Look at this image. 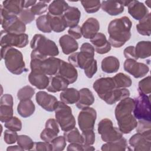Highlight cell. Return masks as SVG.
<instances>
[{"mask_svg": "<svg viewBox=\"0 0 151 151\" xmlns=\"http://www.w3.org/2000/svg\"><path fill=\"white\" fill-rule=\"evenodd\" d=\"M134 106V99L126 97L120 100L115 108L116 119L119 129L123 134L130 133L137 125L136 119L132 114Z\"/></svg>", "mask_w": 151, "mask_h": 151, "instance_id": "6da1fadb", "label": "cell"}, {"mask_svg": "<svg viewBox=\"0 0 151 151\" xmlns=\"http://www.w3.org/2000/svg\"><path fill=\"white\" fill-rule=\"evenodd\" d=\"M132 26V21L126 16L110 21L107 29L110 45L114 48H120L124 45L131 38Z\"/></svg>", "mask_w": 151, "mask_h": 151, "instance_id": "7a4b0ae2", "label": "cell"}, {"mask_svg": "<svg viewBox=\"0 0 151 151\" xmlns=\"http://www.w3.org/2000/svg\"><path fill=\"white\" fill-rule=\"evenodd\" d=\"M1 58L9 72L15 75L21 74L27 70L22 54L18 50L8 46L1 47Z\"/></svg>", "mask_w": 151, "mask_h": 151, "instance_id": "3957f363", "label": "cell"}, {"mask_svg": "<svg viewBox=\"0 0 151 151\" xmlns=\"http://www.w3.org/2000/svg\"><path fill=\"white\" fill-rule=\"evenodd\" d=\"M61 59L55 57L42 58L31 55L30 67L31 71L54 76L58 74Z\"/></svg>", "mask_w": 151, "mask_h": 151, "instance_id": "277c9868", "label": "cell"}, {"mask_svg": "<svg viewBox=\"0 0 151 151\" xmlns=\"http://www.w3.org/2000/svg\"><path fill=\"white\" fill-rule=\"evenodd\" d=\"M30 47L32 51L44 57H55L59 54L56 44L40 34L34 35L30 42Z\"/></svg>", "mask_w": 151, "mask_h": 151, "instance_id": "5b68a950", "label": "cell"}, {"mask_svg": "<svg viewBox=\"0 0 151 151\" xmlns=\"http://www.w3.org/2000/svg\"><path fill=\"white\" fill-rule=\"evenodd\" d=\"M55 117L61 130L66 132L76 126V119L70 106L61 101H58L55 109Z\"/></svg>", "mask_w": 151, "mask_h": 151, "instance_id": "8992f818", "label": "cell"}, {"mask_svg": "<svg viewBox=\"0 0 151 151\" xmlns=\"http://www.w3.org/2000/svg\"><path fill=\"white\" fill-rule=\"evenodd\" d=\"M1 24L4 30L15 34H24L26 31L25 24L19 18L7 12L1 5Z\"/></svg>", "mask_w": 151, "mask_h": 151, "instance_id": "52a82bcc", "label": "cell"}, {"mask_svg": "<svg viewBox=\"0 0 151 151\" xmlns=\"http://www.w3.org/2000/svg\"><path fill=\"white\" fill-rule=\"evenodd\" d=\"M97 127L98 133L101 135L103 142H114L123 137V133L119 128L113 126L112 121L109 119L105 118L100 120Z\"/></svg>", "mask_w": 151, "mask_h": 151, "instance_id": "ba28073f", "label": "cell"}, {"mask_svg": "<svg viewBox=\"0 0 151 151\" xmlns=\"http://www.w3.org/2000/svg\"><path fill=\"white\" fill-rule=\"evenodd\" d=\"M134 106L133 110L134 117L138 120H151L150 96L139 94L134 99Z\"/></svg>", "mask_w": 151, "mask_h": 151, "instance_id": "9c48e42d", "label": "cell"}, {"mask_svg": "<svg viewBox=\"0 0 151 151\" xmlns=\"http://www.w3.org/2000/svg\"><path fill=\"white\" fill-rule=\"evenodd\" d=\"M28 44V35L27 34H15L9 33L5 30L1 31V47L24 48Z\"/></svg>", "mask_w": 151, "mask_h": 151, "instance_id": "30bf717a", "label": "cell"}, {"mask_svg": "<svg viewBox=\"0 0 151 151\" xmlns=\"http://www.w3.org/2000/svg\"><path fill=\"white\" fill-rule=\"evenodd\" d=\"M93 87L98 96L103 101H105L116 88L112 77H101L97 79L94 82Z\"/></svg>", "mask_w": 151, "mask_h": 151, "instance_id": "8fae6325", "label": "cell"}, {"mask_svg": "<svg viewBox=\"0 0 151 151\" xmlns=\"http://www.w3.org/2000/svg\"><path fill=\"white\" fill-rule=\"evenodd\" d=\"M97 118V112L92 107L81 109L78 116V124L81 131L93 130Z\"/></svg>", "mask_w": 151, "mask_h": 151, "instance_id": "7c38bea8", "label": "cell"}, {"mask_svg": "<svg viewBox=\"0 0 151 151\" xmlns=\"http://www.w3.org/2000/svg\"><path fill=\"white\" fill-rule=\"evenodd\" d=\"M124 70L132 75L134 78H139L145 76L149 71V67L145 63L137 62L136 60L126 59L123 64Z\"/></svg>", "mask_w": 151, "mask_h": 151, "instance_id": "4fadbf2b", "label": "cell"}, {"mask_svg": "<svg viewBox=\"0 0 151 151\" xmlns=\"http://www.w3.org/2000/svg\"><path fill=\"white\" fill-rule=\"evenodd\" d=\"M94 55L80 51V52H74L70 54L68 58L69 63L75 67L81 69H86L94 61Z\"/></svg>", "mask_w": 151, "mask_h": 151, "instance_id": "5bb4252c", "label": "cell"}, {"mask_svg": "<svg viewBox=\"0 0 151 151\" xmlns=\"http://www.w3.org/2000/svg\"><path fill=\"white\" fill-rule=\"evenodd\" d=\"M129 144L134 151H150L151 136L137 132L130 138Z\"/></svg>", "mask_w": 151, "mask_h": 151, "instance_id": "9a60e30c", "label": "cell"}, {"mask_svg": "<svg viewBox=\"0 0 151 151\" xmlns=\"http://www.w3.org/2000/svg\"><path fill=\"white\" fill-rule=\"evenodd\" d=\"M13 97L9 94H5L0 100V120L2 123L9 121L13 117Z\"/></svg>", "mask_w": 151, "mask_h": 151, "instance_id": "2e32d148", "label": "cell"}, {"mask_svg": "<svg viewBox=\"0 0 151 151\" xmlns=\"http://www.w3.org/2000/svg\"><path fill=\"white\" fill-rule=\"evenodd\" d=\"M35 100L38 104L47 111H54L58 102L55 96L44 91H39L37 93Z\"/></svg>", "mask_w": 151, "mask_h": 151, "instance_id": "e0dca14e", "label": "cell"}, {"mask_svg": "<svg viewBox=\"0 0 151 151\" xmlns=\"http://www.w3.org/2000/svg\"><path fill=\"white\" fill-rule=\"evenodd\" d=\"M60 132L58 124L55 119H49L46 121L45 129L40 134V138L44 142L51 143L52 140L58 136Z\"/></svg>", "mask_w": 151, "mask_h": 151, "instance_id": "ac0fdd59", "label": "cell"}, {"mask_svg": "<svg viewBox=\"0 0 151 151\" xmlns=\"http://www.w3.org/2000/svg\"><path fill=\"white\" fill-rule=\"evenodd\" d=\"M58 74L65 78L69 84L76 82L78 78V72L76 67L62 60L60 61Z\"/></svg>", "mask_w": 151, "mask_h": 151, "instance_id": "d6986e66", "label": "cell"}, {"mask_svg": "<svg viewBox=\"0 0 151 151\" xmlns=\"http://www.w3.org/2000/svg\"><path fill=\"white\" fill-rule=\"evenodd\" d=\"M94 50L99 54H104L109 52L111 50V45L107 40L106 35L101 33L98 32L90 40Z\"/></svg>", "mask_w": 151, "mask_h": 151, "instance_id": "ffe728a7", "label": "cell"}, {"mask_svg": "<svg viewBox=\"0 0 151 151\" xmlns=\"http://www.w3.org/2000/svg\"><path fill=\"white\" fill-rule=\"evenodd\" d=\"M81 28L82 35L86 39L91 40L98 33L100 24L96 18L90 17L84 22Z\"/></svg>", "mask_w": 151, "mask_h": 151, "instance_id": "44dd1931", "label": "cell"}, {"mask_svg": "<svg viewBox=\"0 0 151 151\" xmlns=\"http://www.w3.org/2000/svg\"><path fill=\"white\" fill-rule=\"evenodd\" d=\"M129 14L136 20L140 21L148 13L149 11L143 3L139 1H131L127 6Z\"/></svg>", "mask_w": 151, "mask_h": 151, "instance_id": "7402d4cb", "label": "cell"}, {"mask_svg": "<svg viewBox=\"0 0 151 151\" xmlns=\"http://www.w3.org/2000/svg\"><path fill=\"white\" fill-rule=\"evenodd\" d=\"M69 83L63 77L58 74L49 77V84L47 88L48 91L57 93L67 88Z\"/></svg>", "mask_w": 151, "mask_h": 151, "instance_id": "603a6c76", "label": "cell"}, {"mask_svg": "<svg viewBox=\"0 0 151 151\" xmlns=\"http://www.w3.org/2000/svg\"><path fill=\"white\" fill-rule=\"evenodd\" d=\"M59 44L63 52L68 55L75 52L78 48V44L77 41L69 35H64L59 39Z\"/></svg>", "mask_w": 151, "mask_h": 151, "instance_id": "cb8c5ba5", "label": "cell"}, {"mask_svg": "<svg viewBox=\"0 0 151 151\" xmlns=\"http://www.w3.org/2000/svg\"><path fill=\"white\" fill-rule=\"evenodd\" d=\"M28 78L31 84L40 90L47 88L49 84V77L44 74L31 71Z\"/></svg>", "mask_w": 151, "mask_h": 151, "instance_id": "d4e9b609", "label": "cell"}, {"mask_svg": "<svg viewBox=\"0 0 151 151\" xmlns=\"http://www.w3.org/2000/svg\"><path fill=\"white\" fill-rule=\"evenodd\" d=\"M101 8L103 11L112 16L119 15L124 11V6L121 1H103L101 3Z\"/></svg>", "mask_w": 151, "mask_h": 151, "instance_id": "484cf974", "label": "cell"}, {"mask_svg": "<svg viewBox=\"0 0 151 151\" xmlns=\"http://www.w3.org/2000/svg\"><path fill=\"white\" fill-rule=\"evenodd\" d=\"M80 97L76 103V107L79 109L89 107L94 102V97L93 93L88 88H83L79 91Z\"/></svg>", "mask_w": 151, "mask_h": 151, "instance_id": "4316f807", "label": "cell"}, {"mask_svg": "<svg viewBox=\"0 0 151 151\" xmlns=\"http://www.w3.org/2000/svg\"><path fill=\"white\" fill-rule=\"evenodd\" d=\"M63 17L67 22V27H74L78 25L81 17V12L77 7L69 6L64 12Z\"/></svg>", "mask_w": 151, "mask_h": 151, "instance_id": "83f0119b", "label": "cell"}, {"mask_svg": "<svg viewBox=\"0 0 151 151\" xmlns=\"http://www.w3.org/2000/svg\"><path fill=\"white\" fill-rule=\"evenodd\" d=\"M120 67V62L117 58L114 56H108L101 61V68L103 72L114 73L117 72Z\"/></svg>", "mask_w": 151, "mask_h": 151, "instance_id": "f1b7e54d", "label": "cell"}, {"mask_svg": "<svg viewBox=\"0 0 151 151\" xmlns=\"http://www.w3.org/2000/svg\"><path fill=\"white\" fill-rule=\"evenodd\" d=\"M79 91L74 88H67L62 91L60 94L61 101L66 104H73L76 103L79 99Z\"/></svg>", "mask_w": 151, "mask_h": 151, "instance_id": "f546056e", "label": "cell"}, {"mask_svg": "<svg viewBox=\"0 0 151 151\" xmlns=\"http://www.w3.org/2000/svg\"><path fill=\"white\" fill-rule=\"evenodd\" d=\"M35 110V104L31 99L21 100L17 106V111L18 114L24 118H27L32 115Z\"/></svg>", "mask_w": 151, "mask_h": 151, "instance_id": "4dcf8cb0", "label": "cell"}, {"mask_svg": "<svg viewBox=\"0 0 151 151\" xmlns=\"http://www.w3.org/2000/svg\"><path fill=\"white\" fill-rule=\"evenodd\" d=\"M22 2L20 0H7L3 1L1 6L9 14L17 16L24 9Z\"/></svg>", "mask_w": 151, "mask_h": 151, "instance_id": "1f68e13d", "label": "cell"}, {"mask_svg": "<svg viewBox=\"0 0 151 151\" xmlns=\"http://www.w3.org/2000/svg\"><path fill=\"white\" fill-rule=\"evenodd\" d=\"M68 7V4L65 1L54 0L49 5L48 13L53 16L62 15Z\"/></svg>", "mask_w": 151, "mask_h": 151, "instance_id": "d6a6232c", "label": "cell"}, {"mask_svg": "<svg viewBox=\"0 0 151 151\" xmlns=\"http://www.w3.org/2000/svg\"><path fill=\"white\" fill-rule=\"evenodd\" d=\"M128 148L127 142L122 137L119 140L114 142H106L101 147L103 151H124Z\"/></svg>", "mask_w": 151, "mask_h": 151, "instance_id": "836d02e7", "label": "cell"}, {"mask_svg": "<svg viewBox=\"0 0 151 151\" xmlns=\"http://www.w3.org/2000/svg\"><path fill=\"white\" fill-rule=\"evenodd\" d=\"M50 19V24L51 30L55 32H61L64 31L67 27V22L63 17V15L59 16H53L47 14Z\"/></svg>", "mask_w": 151, "mask_h": 151, "instance_id": "e575fe53", "label": "cell"}, {"mask_svg": "<svg viewBox=\"0 0 151 151\" xmlns=\"http://www.w3.org/2000/svg\"><path fill=\"white\" fill-rule=\"evenodd\" d=\"M130 96V91L126 88H116L110 96L105 100V102L111 105L115 104L119 101H120Z\"/></svg>", "mask_w": 151, "mask_h": 151, "instance_id": "d590c367", "label": "cell"}, {"mask_svg": "<svg viewBox=\"0 0 151 151\" xmlns=\"http://www.w3.org/2000/svg\"><path fill=\"white\" fill-rule=\"evenodd\" d=\"M150 41H141L136 44L135 51L138 58L144 59L148 58L151 55Z\"/></svg>", "mask_w": 151, "mask_h": 151, "instance_id": "8d00e7d4", "label": "cell"}, {"mask_svg": "<svg viewBox=\"0 0 151 151\" xmlns=\"http://www.w3.org/2000/svg\"><path fill=\"white\" fill-rule=\"evenodd\" d=\"M138 33L142 35L150 36L151 34L150 13H148L143 18L139 21L136 25Z\"/></svg>", "mask_w": 151, "mask_h": 151, "instance_id": "74e56055", "label": "cell"}, {"mask_svg": "<svg viewBox=\"0 0 151 151\" xmlns=\"http://www.w3.org/2000/svg\"><path fill=\"white\" fill-rule=\"evenodd\" d=\"M116 88H127L131 86L132 79L127 75L119 73L112 77Z\"/></svg>", "mask_w": 151, "mask_h": 151, "instance_id": "f35d334b", "label": "cell"}, {"mask_svg": "<svg viewBox=\"0 0 151 151\" xmlns=\"http://www.w3.org/2000/svg\"><path fill=\"white\" fill-rule=\"evenodd\" d=\"M64 136L67 142L68 143H83V140L78 129L76 127H74L72 129L64 132Z\"/></svg>", "mask_w": 151, "mask_h": 151, "instance_id": "ab89813d", "label": "cell"}, {"mask_svg": "<svg viewBox=\"0 0 151 151\" xmlns=\"http://www.w3.org/2000/svg\"><path fill=\"white\" fill-rule=\"evenodd\" d=\"M36 26L42 32L50 33L52 31L50 24L49 17L47 14L40 15L36 19Z\"/></svg>", "mask_w": 151, "mask_h": 151, "instance_id": "60d3db41", "label": "cell"}, {"mask_svg": "<svg viewBox=\"0 0 151 151\" xmlns=\"http://www.w3.org/2000/svg\"><path fill=\"white\" fill-rule=\"evenodd\" d=\"M81 3L86 12L89 14L97 12L101 7V2L97 0H84L81 1Z\"/></svg>", "mask_w": 151, "mask_h": 151, "instance_id": "b9f144b4", "label": "cell"}, {"mask_svg": "<svg viewBox=\"0 0 151 151\" xmlns=\"http://www.w3.org/2000/svg\"><path fill=\"white\" fill-rule=\"evenodd\" d=\"M35 94V89L30 86H25L20 88L17 92V97L19 100H25L31 99Z\"/></svg>", "mask_w": 151, "mask_h": 151, "instance_id": "7bdbcfd3", "label": "cell"}, {"mask_svg": "<svg viewBox=\"0 0 151 151\" xmlns=\"http://www.w3.org/2000/svg\"><path fill=\"white\" fill-rule=\"evenodd\" d=\"M17 144L24 150H32L34 147V142L32 139L27 135H19L17 139Z\"/></svg>", "mask_w": 151, "mask_h": 151, "instance_id": "ee69618b", "label": "cell"}, {"mask_svg": "<svg viewBox=\"0 0 151 151\" xmlns=\"http://www.w3.org/2000/svg\"><path fill=\"white\" fill-rule=\"evenodd\" d=\"M136 132L143 134L151 136V123L146 120H139L136 126Z\"/></svg>", "mask_w": 151, "mask_h": 151, "instance_id": "f6af8a7d", "label": "cell"}, {"mask_svg": "<svg viewBox=\"0 0 151 151\" xmlns=\"http://www.w3.org/2000/svg\"><path fill=\"white\" fill-rule=\"evenodd\" d=\"M150 76H149L139 82L138 92L139 94H149L151 93V83Z\"/></svg>", "mask_w": 151, "mask_h": 151, "instance_id": "bcb514c9", "label": "cell"}, {"mask_svg": "<svg viewBox=\"0 0 151 151\" xmlns=\"http://www.w3.org/2000/svg\"><path fill=\"white\" fill-rule=\"evenodd\" d=\"M50 1H40L31 8V12L35 15H40L47 12L48 6L47 3L50 2Z\"/></svg>", "mask_w": 151, "mask_h": 151, "instance_id": "7dc6e473", "label": "cell"}, {"mask_svg": "<svg viewBox=\"0 0 151 151\" xmlns=\"http://www.w3.org/2000/svg\"><path fill=\"white\" fill-rule=\"evenodd\" d=\"M4 126L7 129L18 132L22 129V122L17 117L13 116L9 121L5 123Z\"/></svg>", "mask_w": 151, "mask_h": 151, "instance_id": "c3c4849f", "label": "cell"}, {"mask_svg": "<svg viewBox=\"0 0 151 151\" xmlns=\"http://www.w3.org/2000/svg\"><path fill=\"white\" fill-rule=\"evenodd\" d=\"M66 140L64 136H59L54 139L50 143L51 144L52 150L61 151L63 150L66 146Z\"/></svg>", "mask_w": 151, "mask_h": 151, "instance_id": "681fc988", "label": "cell"}, {"mask_svg": "<svg viewBox=\"0 0 151 151\" xmlns=\"http://www.w3.org/2000/svg\"><path fill=\"white\" fill-rule=\"evenodd\" d=\"M19 19L25 25L30 24L35 19V15L31 12V8L23 9L19 15Z\"/></svg>", "mask_w": 151, "mask_h": 151, "instance_id": "f907efd6", "label": "cell"}, {"mask_svg": "<svg viewBox=\"0 0 151 151\" xmlns=\"http://www.w3.org/2000/svg\"><path fill=\"white\" fill-rule=\"evenodd\" d=\"M81 136L83 140V143L89 145H93L95 142V133L93 130H86L82 131Z\"/></svg>", "mask_w": 151, "mask_h": 151, "instance_id": "816d5d0a", "label": "cell"}, {"mask_svg": "<svg viewBox=\"0 0 151 151\" xmlns=\"http://www.w3.org/2000/svg\"><path fill=\"white\" fill-rule=\"evenodd\" d=\"M18 135L15 131L7 129L4 133V140L6 144L11 145L17 142Z\"/></svg>", "mask_w": 151, "mask_h": 151, "instance_id": "f5cc1de1", "label": "cell"}, {"mask_svg": "<svg viewBox=\"0 0 151 151\" xmlns=\"http://www.w3.org/2000/svg\"><path fill=\"white\" fill-rule=\"evenodd\" d=\"M33 150H45V151H51L52 150V147L50 143L42 142H35L33 148Z\"/></svg>", "mask_w": 151, "mask_h": 151, "instance_id": "db71d44e", "label": "cell"}, {"mask_svg": "<svg viewBox=\"0 0 151 151\" xmlns=\"http://www.w3.org/2000/svg\"><path fill=\"white\" fill-rule=\"evenodd\" d=\"M123 54L126 59H132L134 60H137L139 59L136 55L135 51V47L134 46L130 45L126 47L124 50Z\"/></svg>", "mask_w": 151, "mask_h": 151, "instance_id": "11a10c76", "label": "cell"}, {"mask_svg": "<svg viewBox=\"0 0 151 151\" xmlns=\"http://www.w3.org/2000/svg\"><path fill=\"white\" fill-rule=\"evenodd\" d=\"M68 33L70 37H71L76 40L81 38L83 36L81 32V28L79 25L70 28L68 30Z\"/></svg>", "mask_w": 151, "mask_h": 151, "instance_id": "9f6ffc18", "label": "cell"}, {"mask_svg": "<svg viewBox=\"0 0 151 151\" xmlns=\"http://www.w3.org/2000/svg\"><path fill=\"white\" fill-rule=\"evenodd\" d=\"M84 71L86 76L88 78H92L97 71V63L96 60H94L92 64L90 65H89L87 68L84 69Z\"/></svg>", "mask_w": 151, "mask_h": 151, "instance_id": "6f0895ef", "label": "cell"}, {"mask_svg": "<svg viewBox=\"0 0 151 151\" xmlns=\"http://www.w3.org/2000/svg\"><path fill=\"white\" fill-rule=\"evenodd\" d=\"M80 51L85 52L94 55V47L88 42L83 43L80 47Z\"/></svg>", "mask_w": 151, "mask_h": 151, "instance_id": "680465c9", "label": "cell"}, {"mask_svg": "<svg viewBox=\"0 0 151 151\" xmlns=\"http://www.w3.org/2000/svg\"><path fill=\"white\" fill-rule=\"evenodd\" d=\"M68 151H84V144L71 143L67 147Z\"/></svg>", "mask_w": 151, "mask_h": 151, "instance_id": "91938a15", "label": "cell"}, {"mask_svg": "<svg viewBox=\"0 0 151 151\" xmlns=\"http://www.w3.org/2000/svg\"><path fill=\"white\" fill-rule=\"evenodd\" d=\"M37 1H23L22 2V6L23 8L26 9L28 8L30 6H32L34 5H35L37 3Z\"/></svg>", "mask_w": 151, "mask_h": 151, "instance_id": "94428289", "label": "cell"}, {"mask_svg": "<svg viewBox=\"0 0 151 151\" xmlns=\"http://www.w3.org/2000/svg\"><path fill=\"white\" fill-rule=\"evenodd\" d=\"M7 151L9 150H24L19 145H15V146H8L6 149Z\"/></svg>", "mask_w": 151, "mask_h": 151, "instance_id": "6125c7cd", "label": "cell"}, {"mask_svg": "<svg viewBox=\"0 0 151 151\" xmlns=\"http://www.w3.org/2000/svg\"><path fill=\"white\" fill-rule=\"evenodd\" d=\"M145 4L147 5V6L150 8V4H151V1L150 0H148V1H145Z\"/></svg>", "mask_w": 151, "mask_h": 151, "instance_id": "be15d7a7", "label": "cell"}]
</instances>
